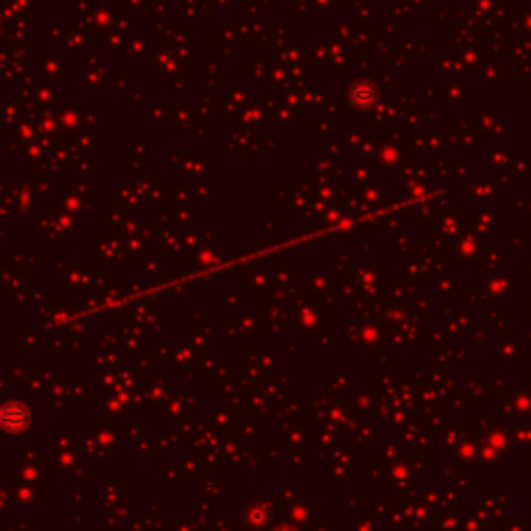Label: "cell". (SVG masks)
<instances>
[]
</instances>
